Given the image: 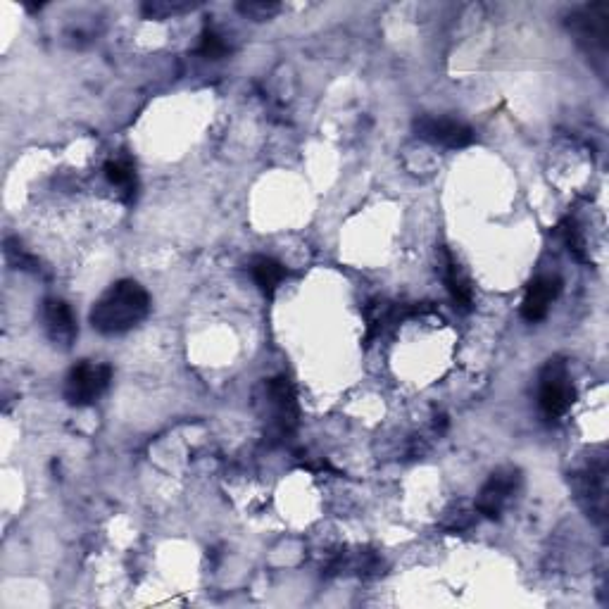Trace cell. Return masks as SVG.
I'll use <instances>...</instances> for the list:
<instances>
[{"label": "cell", "mask_w": 609, "mask_h": 609, "mask_svg": "<svg viewBox=\"0 0 609 609\" xmlns=\"http://www.w3.org/2000/svg\"><path fill=\"white\" fill-rule=\"evenodd\" d=\"M150 295L134 279H122L112 284L96 300L91 310V326L105 336L127 334L148 317Z\"/></svg>", "instance_id": "1"}, {"label": "cell", "mask_w": 609, "mask_h": 609, "mask_svg": "<svg viewBox=\"0 0 609 609\" xmlns=\"http://www.w3.org/2000/svg\"><path fill=\"white\" fill-rule=\"evenodd\" d=\"M112 369L103 362H79L65 379V400L74 407H89L110 388Z\"/></svg>", "instance_id": "2"}, {"label": "cell", "mask_w": 609, "mask_h": 609, "mask_svg": "<svg viewBox=\"0 0 609 609\" xmlns=\"http://www.w3.org/2000/svg\"><path fill=\"white\" fill-rule=\"evenodd\" d=\"M574 403V386H571L569 369L560 357L548 360L541 372V388H538V405L548 419H560Z\"/></svg>", "instance_id": "3"}, {"label": "cell", "mask_w": 609, "mask_h": 609, "mask_svg": "<svg viewBox=\"0 0 609 609\" xmlns=\"http://www.w3.org/2000/svg\"><path fill=\"white\" fill-rule=\"evenodd\" d=\"M569 29L574 31L576 41L586 48L588 55H600L605 60L609 46V5L595 3L576 10L569 17Z\"/></svg>", "instance_id": "4"}, {"label": "cell", "mask_w": 609, "mask_h": 609, "mask_svg": "<svg viewBox=\"0 0 609 609\" xmlns=\"http://www.w3.org/2000/svg\"><path fill=\"white\" fill-rule=\"evenodd\" d=\"M414 134L424 141L433 143V146H443L450 150H460L467 148L474 143V129L467 127L464 122H457L452 117H417L414 119Z\"/></svg>", "instance_id": "5"}, {"label": "cell", "mask_w": 609, "mask_h": 609, "mask_svg": "<svg viewBox=\"0 0 609 609\" xmlns=\"http://www.w3.org/2000/svg\"><path fill=\"white\" fill-rule=\"evenodd\" d=\"M519 486V472L517 469H500L495 472L491 479L486 481V486L481 488L479 500H476V512H481L483 517L498 519L500 512L505 510V505L517 491Z\"/></svg>", "instance_id": "6"}, {"label": "cell", "mask_w": 609, "mask_h": 609, "mask_svg": "<svg viewBox=\"0 0 609 609\" xmlns=\"http://www.w3.org/2000/svg\"><path fill=\"white\" fill-rule=\"evenodd\" d=\"M560 293L562 281L557 276H538V279H533L529 291L524 295V303H521V317L531 324L541 322V319L548 317L550 305L555 303Z\"/></svg>", "instance_id": "7"}, {"label": "cell", "mask_w": 609, "mask_h": 609, "mask_svg": "<svg viewBox=\"0 0 609 609\" xmlns=\"http://www.w3.org/2000/svg\"><path fill=\"white\" fill-rule=\"evenodd\" d=\"M43 322H46L50 341L62 345V348H69L79 334L77 319H74L72 307H69L65 300L48 298L46 303H43Z\"/></svg>", "instance_id": "8"}, {"label": "cell", "mask_w": 609, "mask_h": 609, "mask_svg": "<svg viewBox=\"0 0 609 609\" xmlns=\"http://www.w3.org/2000/svg\"><path fill=\"white\" fill-rule=\"evenodd\" d=\"M269 400L274 405V424L281 433H288L298 424V403H295V393L286 376L272 379L267 386Z\"/></svg>", "instance_id": "9"}, {"label": "cell", "mask_w": 609, "mask_h": 609, "mask_svg": "<svg viewBox=\"0 0 609 609\" xmlns=\"http://www.w3.org/2000/svg\"><path fill=\"white\" fill-rule=\"evenodd\" d=\"M441 267H443V279L445 286H448V293L452 298V305L457 307L460 312H472L474 307V291L469 279L464 276V272L457 265V260L452 257L450 250H441Z\"/></svg>", "instance_id": "10"}, {"label": "cell", "mask_w": 609, "mask_h": 609, "mask_svg": "<svg viewBox=\"0 0 609 609\" xmlns=\"http://www.w3.org/2000/svg\"><path fill=\"white\" fill-rule=\"evenodd\" d=\"M250 274H253L255 284L260 286L262 293L274 295L276 288L284 284L288 269L281 265L279 260H274V257L260 255V257H255L253 262H250Z\"/></svg>", "instance_id": "11"}, {"label": "cell", "mask_w": 609, "mask_h": 609, "mask_svg": "<svg viewBox=\"0 0 609 609\" xmlns=\"http://www.w3.org/2000/svg\"><path fill=\"white\" fill-rule=\"evenodd\" d=\"M105 177L115 188H119V193H122L124 203H131L136 196V169L131 165L129 160H110L105 162Z\"/></svg>", "instance_id": "12"}, {"label": "cell", "mask_w": 609, "mask_h": 609, "mask_svg": "<svg viewBox=\"0 0 609 609\" xmlns=\"http://www.w3.org/2000/svg\"><path fill=\"white\" fill-rule=\"evenodd\" d=\"M198 53L203 55V58H207V60H222L224 55L229 53V46H226V41L222 39V36L217 34V31L205 29L203 36H200Z\"/></svg>", "instance_id": "13"}, {"label": "cell", "mask_w": 609, "mask_h": 609, "mask_svg": "<svg viewBox=\"0 0 609 609\" xmlns=\"http://www.w3.org/2000/svg\"><path fill=\"white\" fill-rule=\"evenodd\" d=\"M196 5L188 3V0H155V3H146L143 5V15L146 17H169V15H179V12H186V10H193Z\"/></svg>", "instance_id": "14"}, {"label": "cell", "mask_w": 609, "mask_h": 609, "mask_svg": "<svg viewBox=\"0 0 609 609\" xmlns=\"http://www.w3.org/2000/svg\"><path fill=\"white\" fill-rule=\"evenodd\" d=\"M238 12L250 17V20H255V22H265V20H272L276 12H279V3H265V0H248V3H238Z\"/></svg>", "instance_id": "15"}, {"label": "cell", "mask_w": 609, "mask_h": 609, "mask_svg": "<svg viewBox=\"0 0 609 609\" xmlns=\"http://www.w3.org/2000/svg\"><path fill=\"white\" fill-rule=\"evenodd\" d=\"M560 231H562L564 241H567L571 253L579 257V260H586V255H583V238L579 234V226L571 222V219H567V222L560 224Z\"/></svg>", "instance_id": "16"}]
</instances>
